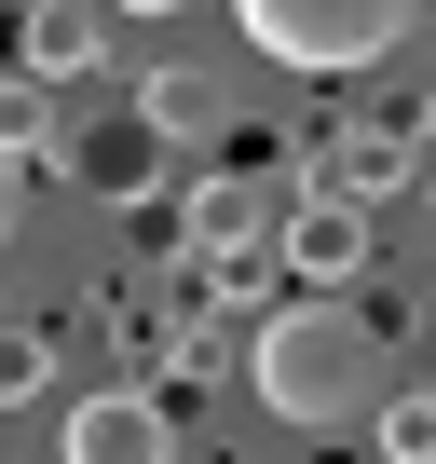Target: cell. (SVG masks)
Wrapping results in <instances>:
<instances>
[{
	"mask_svg": "<svg viewBox=\"0 0 436 464\" xmlns=\"http://www.w3.org/2000/svg\"><path fill=\"white\" fill-rule=\"evenodd\" d=\"M137 123H150L164 150H204L218 123H232V82L191 69V55H150V69H137Z\"/></svg>",
	"mask_w": 436,
	"mask_h": 464,
	"instance_id": "obj_6",
	"label": "cell"
},
{
	"mask_svg": "<svg viewBox=\"0 0 436 464\" xmlns=\"http://www.w3.org/2000/svg\"><path fill=\"white\" fill-rule=\"evenodd\" d=\"M69 178L123 205V191H150V178H164V137H150L137 110H123V123H82V137H69Z\"/></svg>",
	"mask_w": 436,
	"mask_h": 464,
	"instance_id": "obj_8",
	"label": "cell"
},
{
	"mask_svg": "<svg viewBox=\"0 0 436 464\" xmlns=\"http://www.w3.org/2000/svg\"><path fill=\"white\" fill-rule=\"evenodd\" d=\"M287 274H300V301H327V287H355L368 260H382V218L368 205H341V191H300L287 205V246H273Z\"/></svg>",
	"mask_w": 436,
	"mask_h": 464,
	"instance_id": "obj_4",
	"label": "cell"
},
{
	"mask_svg": "<svg viewBox=\"0 0 436 464\" xmlns=\"http://www.w3.org/2000/svg\"><path fill=\"white\" fill-rule=\"evenodd\" d=\"M300 191H341V205H395V191H422V150H409V123H355V137H327L314 150V178Z\"/></svg>",
	"mask_w": 436,
	"mask_h": 464,
	"instance_id": "obj_5",
	"label": "cell"
},
{
	"mask_svg": "<svg viewBox=\"0 0 436 464\" xmlns=\"http://www.w3.org/2000/svg\"><path fill=\"white\" fill-rule=\"evenodd\" d=\"M96 55H109V14H82V0H42V14L14 28V69L28 82H82Z\"/></svg>",
	"mask_w": 436,
	"mask_h": 464,
	"instance_id": "obj_7",
	"label": "cell"
},
{
	"mask_svg": "<svg viewBox=\"0 0 436 464\" xmlns=\"http://www.w3.org/2000/svg\"><path fill=\"white\" fill-rule=\"evenodd\" d=\"M69 464H177V396H164V382H96V396H69Z\"/></svg>",
	"mask_w": 436,
	"mask_h": 464,
	"instance_id": "obj_3",
	"label": "cell"
},
{
	"mask_svg": "<svg viewBox=\"0 0 436 464\" xmlns=\"http://www.w3.org/2000/svg\"><path fill=\"white\" fill-rule=\"evenodd\" d=\"M409 42V14L395 0H246V55H273V69H314V82H341V69H382Z\"/></svg>",
	"mask_w": 436,
	"mask_h": 464,
	"instance_id": "obj_2",
	"label": "cell"
},
{
	"mask_svg": "<svg viewBox=\"0 0 436 464\" xmlns=\"http://www.w3.org/2000/svg\"><path fill=\"white\" fill-rule=\"evenodd\" d=\"M368 369H382V328H368L355 301H273V314H260V342H246V396H260L273 423H300V437H327V423L382 410V396H368Z\"/></svg>",
	"mask_w": 436,
	"mask_h": 464,
	"instance_id": "obj_1",
	"label": "cell"
},
{
	"mask_svg": "<svg viewBox=\"0 0 436 464\" xmlns=\"http://www.w3.org/2000/svg\"><path fill=\"white\" fill-rule=\"evenodd\" d=\"M368 450H382V464H436V382H422V396H382V410H368Z\"/></svg>",
	"mask_w": 436,
	"mask_h": 464,
	"instance_id": "obj_9",
	"label": "cell"
}]
</instances>
